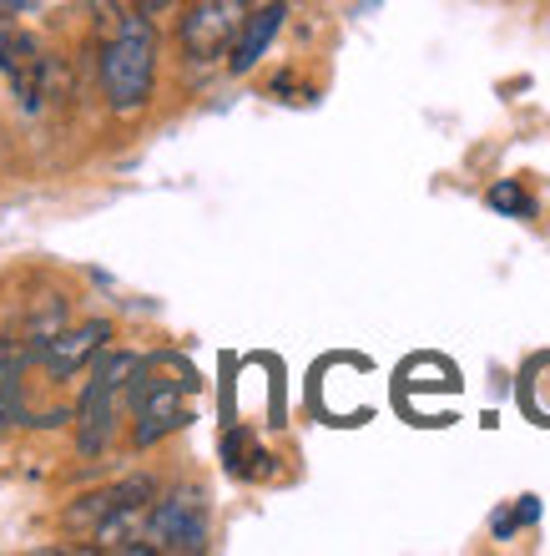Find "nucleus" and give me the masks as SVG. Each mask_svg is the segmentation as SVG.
<instances>
[{
	"label": "nucleus",
	"instance_id": "obj_1",
	"mask_svg": "<svg viewBox=\"0 0 550 556\" xmlns=\"http://www.w3.org/2000/svg\"><path fill=\"white\" fill-rule=\"evenodd\" d=\"M97 81L116 117H137L152 91H157V30L146 15L131 11L116 30L102 36V56H97Z\"/></svg>",
	"mask_w": 550,
	"mask_h": 556
},
{
	"label": "nucleus",
	"instance_id": "obj_2",
	"mask_svg": "<svg viewBox=\"0 0 550 556\" xmlns=\"http://www.w3.org/2000/svg\"><path fill=\"white\" fill-rule=\"evenodd\" d=\"M192 369L172 354H146L137 359L127 380V410H131V445L146 451V445H157L167 440L172 430L192 420L188 410V390H192Z\"/></svg>",
	"mask_w": 550,
	"mask_h": 556
},
{
	"label": "nucleus",
	"instance_id": "obj_3",
	"mask_svg": "<svg viewBox=\"0 0 550 556\" xmlns=\"http://www.w3.org/2000/svg\"><path fill=\"white\" fill-rule=\"evenodd\" d=\"M142 354L131 350H102L91 359V380L87 395L76 405V451L81 455H102L116 435V410H121V395H127V380L137 369Z\"/></svg>",
	"mask_w": 550,
	"mask_h": 556
},
{
	"label": "nucleus",
	"instance_id": "obj_4",
	"mask_svg": "<svg viewBox=\"0 0 550 556\" xmlns=\"http://www.w3.org/2000/svg\"><path fill=\"white\" fill-rule=\"evenodd\" d=\"M207 536H213V527H207V501L203 491H172V496H152V506H146V542H152V552H177V556H197L207 552Z\"/></svg>",
	"mask_w": 550,
	"mask_h": 556
},
{
	"label": "nucleus",
	"instance_id": "obj_5",
	"mask_svg": "<svg viewBox=\"0 0 550 556\" xmlns=\"http://www.w3.org/2000/svg\"><path fill=\"white\" fill-rule=\"evenodd\" d=\"M243 21H247V0H192L188 15H182V26H177L182 51H188L192 61L228 56L232 41H238V30H243Z\"/></svg>",
	"mask_w": 550,
	"mask_h": 556
},
{
	"label": "nucleus",
	"instance_id": "obj_6",
	"mask_svg": "<svg viewBox=\"0 0 550 556\" xmlns=\"http://www.w3.org/2000/svg\"><path fill=\"white\" fill-rule=\"evenodd\" d=\"M112 344V324L106 319H87V324H76V329H66L61 324L51 339H41L36 344V365L46 369V380H72V375H81V369L97 359V354Z\"/></svg>",
	"mask_w": 550,
	"mask_h": 556
},
{
	"label": "nucleus",
	"instance_id": "obj_7",
	"mask_svg": "<svg viewBox=\"0 0 550 556\" xmlns=\"http://www.w3.org/2000/svg\"><path fill=\"white\" fill-rule=\"evenodd\" d=\"M41 66H46V51L36 46V36L0 30V72H5L15 102L26 106V112H41Z\"/></svg>",
	"mask_w": 550,
	"mask_h": 556
},
{
	"label": "nucleus",
	"instance_id": "obj_8",
	"mask_svg": "<svg viewBox=\"0 0 550 556\" xmlns=\"http://www.w3.org/2000/svg\"><path fill=\"white\" fill-rule=\"evenodd\" d=\"M283 15H289V11H283V0L263 5V11H247L243 30H238V41H232V51H228V72L232 76H247L263 56H268L273 36L283 30Z\"/></svg>",
	"mask_w": 550,
	"mask_h": 556
},
{
	"label": "nucleus",
	"instance_id": "obj_9",
	"mask_svg": "<svg viewBox=\"0 0 550 556\" xmlns=\"http://www.w3.org/2000/svg\"><path fill=\"white\" fill-rule=\"evenodd\" d=\"M485 203H490V213H506V218H536V203H530V192H525L515 177L495 182V188L485 192Z\"/></svg>",
	"mask_w": 550,
	"mask_h": 556
},
{
	"label": "nucleus",
	"instance_id": "obj_10",
	"mask_svg": "<svg viewBox=\"0 0 550 556\" xmlns=\"http://www.w3.org/2000/svg\"><path fill=\"white\" fill-rule=\"evenodd\" d=\"M182 0H131V11L146 15V21H162V15H172Z\"/></svg>",
	"mask_w": 550,
	"mask_h": 556
},
{
	"label": "nucleus",
	"instance_id": "obj_11",
	"mask_svg": "<svg viewBox=\"0 0 550 556\" xmlns=\"http://www.w3.org/2000/svg\"><path fill=\"white\" fill-rule=\"evenodd\" d=\"M515 521H521V527H536V521H540V501L536 496H521V506H515Z\"/></svg>",
	"mask_w": 550,
	"mask_h": 556
}]
</instances>
